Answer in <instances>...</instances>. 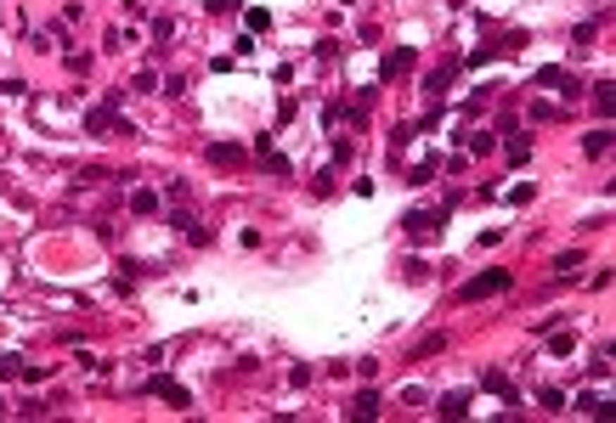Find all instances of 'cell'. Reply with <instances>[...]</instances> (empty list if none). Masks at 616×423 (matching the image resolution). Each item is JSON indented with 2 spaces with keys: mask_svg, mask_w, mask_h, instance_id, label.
I'll use <instances>...</instances> for the list:
<instances>
[{
  "mask_svg": "<svg viewBox=\"0 0 616 423\" xmlns=\"http://www.w3.org/2000/svg\"><path fill=\"white\" fill-rule=\"evenodd\" d=\"M509 282H515L509 271H481V277H470V282L458 288V299H464V305H475V299H486V294H503Z\"/></svg>",
  "mask_w": 616,
  "mask_h": 423,
  "instance_id": "6da1fadb",
  "label": "cell"
},
{
  "mask_svg": "<svg viewBox=\"0 0 616 423\" xmlns=\"http://www.w3.org/2000/svg\"><path fill=\"white\" fill-rule=\"evenodd\" d=\"M119 102H125V91H108V102L85 113V130H91V136H96V130H113V124H119Z\"/></svg>",
  "mask_w": 616,
  "mask_h": 423,
  "instance_id": "7a4b0ae2",
  "label": "cell"
},
{
  "mask_svg": "<svg viewBox=\"0 0 616 423\" xmlns=\"http://www.w3.org/2000/svg\"><path fill=\"white\" fill-rule=\"evenodd\" d=\"M147 395H158V401H170V406H181V412L192 406V395H187L175 378H164V372H153V378H147Z\"/></svg>",
  "mask_w": 616,
  "mask_h": 423,
  "instance_id": "3957f363",
  "label": "cell"
},
{
  "mask_svg": "<svg viewBox=\"0 0 616 423\" xmlns=\"http://www.w3.org/2000/svg\"><path fill=\"white\" fill-rule=\"evenodd\" d=\"M453 74H458V63H441V68L425 79V96H430V102H441V96H447V85H453Z\"/></svg>",
  "mask_w": 616,
  "mask_h": 423,
  "instance_id": "277c9868",
  "label": "cell"
},
{
  "mask_svg": "<svg viewBox=\"0 0 616 423\" xmlns=\"http://www.w3.org/2000/svg\"><path fill=\"white\" fill-rule=\"evenodd\" d=\"M537 85H554V91H565V96H577V79H571L565 68H543V74H537Z\"/></svg>",
  "mask_w": 616,
  "mask_h": 423,
  "instance_id": "5b68a950",
  "label": "cell"
},
{
  "mask_svg": "<svg viewBox=\"0 0 616 423\" xmlns=\"http://www.w3.org/2000/svg\"><path fill=\"white\" fill-rule=\"evenodd\" d=\"M441 417H464L470 412V389H453V395H441V406H436Z\"/></svg>",
  "mask_w": 616,
  "mask_h": 423,
  "instance_id": "8992f818",
  "label": "cell"
},
{
  "mask_svg": "<svg viewBox=\"0 0 616 423\" xmlns=\"http://www.w3.org/2000/svg\"><path fill=\"white\" fill-rule=\"evenodd\" d=\"M351 417H379V395H373V389H362V395L351 401Z\"/></svg>",
  "mask_w": 616,
  "mask_h": 423,
  "instance_id": "52a82bcc",
  "label": "cell"
},
{
  "mask_svg": "<svg viewBox=\"0 0 616 423\" xmlns=\"http://www.w3.org/2000/svg\"><path fill=\"white\" fill-rule=\"evenodd\" d=\"M401 68H413V51H390V57H384V68H379V74H384V79H396V74H401Z\"/></svg>",
  "mask_w": 616,
  "mask_h": 423,
  "instance_id": "ba28073f",
  "label": "cell"
},
{
  "mask_svg": "<svg viewBox=\"0 0 616 423\" xmlns=\"http://www.w3.org/2000/svg\"><path fill=\"white\" fill-rule=\"evenodd\" d=\"M593 108H599V113H610V108H616V85H610V79H599V85H593Z\"/></svg>",
  "mask_w": 616,
  "mask_h": 423,
  "instance_id": "9c48e42d",
  "label": "cell"
},
{
  "mask_svg": "<svg viewBox=\"0 0 616 423\" xmlns=\"http://www.w3.org/2000/svg\"><path fill=\"white\" fill-rule=\"evenodd\" d=\"M577 412H588V417H605V412H610V401H605V395H577Z\"/></svg>",
  "mask_w": 616,
  "mask_h": 423,
  "instance_id": "30bf717a",
  "label": "cell"
},
{
  "mask_svg": "<svg viewBox=\"0 0 616 423\" xmlns=\"http://www.w3.org/2000/svg\"><path fill=\"white\" fill-rule=\"evenodd\" d=\"M605 147H610V130H593V136H582V152H588V158H599Z\"/></svg>",
  "mask_w": 616,
  "mask_h": 423,
  "instance_id": "8fae6325",
  "label": "cell"
},
{
  "mask_svg": "<svg viewBox=\"0 0 616 423\" xmlns=\"http://www.w3.org/2000/svg\"><path fill=\"white\" fill-rule=\"evenodd\" d=\"M577 266H582V249H565V254H554V271H560V277H571Z\"/></svg>",
  "mask_w": 616,
  "mask_h": 423,
  "instance_id": "7c38bea8",
  "label": "cell"
},
{
  "mask_svg": "<svg viewBox=\"0 0 616 423\" xmlns=\"http://www.w3.org/2000/svg\"><path fill=\"white\" fill-rule=\"evenodd\" d=\"M441 350H447V333H430V339H419L413 356H441Z\"/></svg>",
  "mask_w": 616,
  "mask_h": 423,
  "instance_id": "4fadbf2b",
  "label": "cell"
},
{
  "mask_svg": "<svg viewBox=\"0 0 616 423\" xmlns=\"http://www.w3.org/2000/svg\"><path fill=\"white\" fill-rule=\"evenodd\" d=\"M430 175H436V158H425V164H413V181H407V186H430Z\"/></svg>",
  "mask_w": 616,
  "mask_h": 423,
  "instance_id": "5bb4252c",
  "label": "cell"
},
{
  "mask_svg": "<svg viewBox=\"0 0 616 423\" xmlns=\"http://www.w3.org/2000/svg\"><path fill=\"white\" fill-rule=\"evenodd\" d=\"M509 158L526 164V158H532V141H526V136H509Z\"/></svg>",
  "mask_w": 616,
  "mask_h": 423,
  "instance_id": "9a60e30c",
  "label": "cell"
},
{
  "mask_svg": "<svg viewBox=\"0 0 616 423\" xmlns=\"http://www.w3.org/2000/svg\"><path fill=\"white\" fill-rule=\"evenodd\" d=\"M210 164H238V147H227V141H215V147H210Z\"/></svg>",
  "mask_w": 616,
  "mask_h": 423,
  "instance_id": "2e32d148",
  "label": "cell"
},
{
  "mask_svg": "<svg viewBox=\"0 0 616 423\" xmlns=\"http://www.w3.org/2000/svg\"><path fill=\"white\" fill-rule=\"evenodd\" d=\"M548 350H554V356H571V350H577V333H554Z\"/></svg>",
  "mask_w": 616,
  "mask_h": 423,
  "instance_id": "e0dca14e",
  "label": "cell"
},
{
  "mask_svg": "<svg viewBox=\"0 0 616 423\" xmlns=\"http://www.w3.org/2000/svg\"><path fill=\"white\" fill-rule=\"evenodd\" d=\"M481 384H486V389H492V395H503V401H509V395H515V389H509V378H503V372H486V378H481Z\"/></svg>",
  "mask_w": 616,
  "mask_h": 423,
  "instance_id": "ac0fdd59",
  "label": "cell"
},
{
  "mask_svg": "<svg viewBox=\"0 0 616 423\" xmlns=\"http://www.w3.org/2000/svg\"><path fill=\"white\" fill-rule=\"evenodd\" d=\"M537 406H543V412H560L565 395H560V389H537Z\"/></svg>",
  "mask_w": 616,
  "mask_h": 423,
  "instance_id": "d6986e66",
  "label": "cell"
},
{
  "mask_svg": "<svg viewBox=\"0 0 616 423\" xmlns=\"http://www.w3.org/2000/svg\"><path fill=\"white\" fill-rule=\"evenodd\" d=\"M130 203H136V215H153V209H158V192H136Z\"/></svg>",
  "mask_w": 616,
  "mask_h": 423,
  "instance_id": "ffe728a7",
  "label": "cell"
},
{
  "mask_svg": "<svg viewBox=\"0 0 616 423\" xmlns=\"http://www.w3.org/2000/svg\"><path fill=\"white\" fill-rule=\"evenodd\" d=\"M23 372V356H0V378H18Z\"/></svg>",
  "mask_w": 616,
  "mask_h": 423,
  "instance_id": "44dd1931",
  "label": "cell"
},
{
  "mask_svg": "<svg viewBox=\"0 0 616 423\" xmlns=\"http://www.w3.org/2000/svg\"><path fill=\"white\" fill-rule=\"evenodd\" d=\"M203 12H210V18H221V12H238V0H203Z\"/></svg>",
  "mask_w": 616,
  "mask_h": 423,
  "instance_id": "7402d4cb",
  "label": "cell"
},
{
  "mask_svg": "<svg viewBox=\"0 0 616 423\" xmlns=\"http://www.w3.org/2000/svg\"><path fill=\"white\" fill-rule=\"evenodd\" d=\"M588 46H593V23H582V29H577V46H571V51H577V57H582V51H588Z\"/></svg>",
  "mask_w": 616,
  "mask_h": 423,
  "instance_id": "603a6c76",
  "label": "cell"
},
{
  "mask_svg": "<svg viewBox=\"0 0 616 423\" xmlns=\"http://www.w3.org/2000/svg\"><path fill=\"white\" fill-rule=\"evenodd\" d=\"M532 192H537V186H532V181H520V186H509V203H532Z\"/></svg>",
  "mask_w": 616,
  "mask_h": 423,
  "instance_id": "cb8c5ba5",
  "label": "cell"
}]
</instances>
